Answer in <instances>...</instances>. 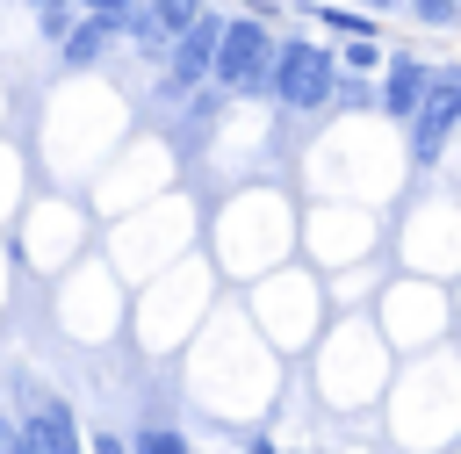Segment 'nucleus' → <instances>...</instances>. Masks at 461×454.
Wrapping results in <instances>:
<instances>
[{"mask_svg":"<svg viewBox=\"0 0 461 454\" xmlns=\"http://www.w3.org/2000/svg\"><path fill=\"white\" fill-rule=\"evenodd\" d=\"M274 65H281V36H274V22L267 14H230V29H223V50H216V79L209 86H223V94H238V101H274Z\"/></svg>","mask_w":461,"mask_h":454,"instance_id":"f257e3e1","label":"nucleus"},{"mask_svg":"<svg viewBox=\"0 0 461 454\" xmlns=\"http://www.w3.org/2000/svg\"><path fill=\"white\" fill-rule=\"evenodd\" d=\"M339 43L317 36H281V65H274V101L288 115H324L339 101Z\"/></svg>","mask_w":461,"mask_h":454,"instance_id":"f03ea898","label":"nucleus"},{"mask_svg":"<svg viewBox=\"0 0 461 454\" xmlns=\"http://www.w3.org/2000/svg\"><path fill=\"white\" fill-rule=\"evenodd\" d=\"M454 137H461V58H439V65H432V86H425V101H418V115L403 123L411 166H439Z\"/></svg>","mask_w":461,"mask_h":454,"instance_id":"7ed1b4c3","label":"nucleus"},{"mask_svg":"<svg viewBox=\"0 0 461 454\" xmlns=\"http://www.w3.org/2000/svg\"><path fill=\"white\" fill-rule=\"evenodd\" d=\"M223 29H230V14H216V7H209L187 36H173V58H166V101H173V94H194V86H209V79H216Z\"/></svg>","mask_w":461,"mask_h":454,"instance_id":"20e7f679","label":"nucleus"},{"mask_svg":"<svg viewBox=\"0 0 461 454\" xmlns=\"http://www.w3.org/2000/svg\"><path fill=\"white\" fill-rule=\"evenodd\" d=\"M425 86H432V58H425V50H389V65H382V79H375V108H382L389 123H411L418 101H425Z\"/></svg>","mask_w":461,"mask_h":454,"instance_id":"39448f33","label":"nucleus"},{"mask_svg":"<svg viewBox=\"0 0 461 454\" xmlns=\"http://www.w3.org/2000/svg\"><path fill=\"white\" fill-rule=\"evenodd\" d=\"M22 447L29 454H86V432H79V418H72L65 396H36L22 411Z\"/></svg>","mask_w":461,"mask_h":454,"instance_id":"423d86ee","label":"nucleus"},{"mask_svg":"<svg viewBox=\"0 0 461 454\" xmlns=\"http://www.w3.org/2000/svg\"><path fill=\"white\" fill-rule=\"evenodd\" d=\"M115 36H122V22H101V14H79V22H72V36L58 43V65H72V72H79V65H101Z\"/></svg>","mask_w":461,"mask_h":454,"instance_id":"0eeeda50","label":"nucleus"},{"mask_svg":"<svg viewBox=\"0 0 461 454\" xmlns=\"http://www.w3.org/2000/svg\"><path fill=\"white\" fill-rule=\"evenodd\" d=\"M295 14L303 22H317V29H331V36H382V14H367V7H339V0H295Z\"/></svg>","mask_w":461,"mask_h":454,"instance_id":"6e6552de","label":"nucleus"},{"mask_svg":"<svg viewBox=\"0 0 461 454\" xmlns=\"http://www.w3.org/2000/svg\"><path fill=\"white\" fill-rule=\"evenodd\" d=\"M122 36H130V43L144 50V58H173V36L158 29V14H151V7H137V14L122 22Z\"/></svg>","mask_w":461,"mask_h":454,"instance_id":"1a4fd4ad","label":"nucleus"},{"mask_svg":"<svg viewBox=\"0 0 461 454\" xmlns=\"http://www.w3.org/2000/svg\"><path fill=\"white\" fill-rule=\"evenodd\" d=\"M339 65H346V72H360V79H382L389 50H382V36H353V43L339 50Z\"/></svg>","mask_w":461,"mask_h":454,"instance_id":"9d476101","label":"nucleus"},{"mask_svg":"<svg viewBox=\"0 0 461 454\" xmlns=\"http://www.w3.org/2000/svg\"><path fill=\"white\" fill-rule=\"evenodd\" d=\"M144 7L158 14V29H166V36H187V29L209 14V0H144Z\"/></svg>","mask_w":461,"mask_h":454,"instance_id":"9b49d317","label":"nucleus"},{"mask_svg":"<svg viewBox=\"0 0 461 454\" xmlns=\"http://www.w3.org/2000/svg\"><path fill=\"white\" fill-rule=\"evenodd\" d=\"M130 447L137 454H194L187 432H173V425H144V432H130Z\"/></svg>","mask_w":461,"mask_h":454,"instance_id":"f8f14e48","label":"nucleus"},{"mask_svg":"<svg viewBox=\"0 0 461 454\" xmlns=\"http://www.w3.org/2000/svg\"><path fill=\"white\" fill-rule=\"evenodd\" d=\"M403 14H411L418 29H454V22H461L454 0H403Z\"/></svg>","mask_w":461,"mask_h":454,"instance_id":"ddd939ff","label":"nucleus"},{"mask_svg":"<svg viewBox=\"0 0 461 454\" xmlns=\"http://www.w3.org/2000/svg\"><path fill=\"white\" fill-rule=\"evenodd\" d=\"M339 101H346V108H367V101H375V79H360V72H339Z\"/></svg>","mask_w":461,"mask_h":454,"instance_id":"4468645a","label":"nucleus"},{"mask_svg":"<svg viewBox=\"0 0 461 454\" xmlns=\"http://www.w3.org/2000/svg\"><path fill=\"white\" fill-rule=\"evenodd\" d=\"M144 0H79V14H101V22H130Z\"/></svg>","mask_w":461,"mask_h":454,"instance_id":"2eb2a0df","label":"nucleus"},{"mask_svg":"<svg viewBox=\"0 0 461 454\" xmlns=\"http://www.w3.org/2000/svg\"><path fill=\"white\" fill-rule=\"evenodd\" d=\"M86 454H137L122 432H86Z\"/></svg>","mask_w":461,"mask_h":454,"instance_id":"dca6fc26","label":"nucleus"},{"mask_svg":"<svg viewBox=\"0 0 461 454\" xmlns=\"http://www.w3.org/2000/svg\"><path fill=\"white\" fill-rule=\"evenodd\" d=\"M0 454H29L22 447V418H7V411H0Z\"/></svg>","mask_w":461,"mask_h":454,"instance_id":"f3484780","label":"nucleus"},{"mask_svg":"<svg viewBox=\"0 0 461 454\" xmlns=\"http://www.w3.org/2000/svg\"><path fill=\"white\" fill-rule=\"evenodd\" d=\"M454 7H461V0H454Z\"/></svg>","mask_w":461,"mask_h":454,"instance_id":"a211bd4d","label":"nucleus"}]
</instances>
